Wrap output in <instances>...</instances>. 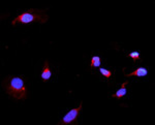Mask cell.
I'll use <instances>...</instances> for the list:
<instances>
[{
  "label": "cell",
  "mask_w": 155,
  "mask_h": 125,
  "mask_svg": "<svg viewBox=\"0 0 155 125\" xmlns=\"http://www.w3.org/2000/svg\"><path fill=\"white\" fill-rule=\"evenodd\" d=\"M2 87L9 96L18 100H24L28 96V90L22 77H6L2 82Z\"/></svg>",
  "instance_id": "6da1fadb"
},
{
  "label": "cell",
  "mask_w": 155,
  "mask_h": 125,
  "mask_svg": "<svg viewBox=\"0 0 155 125\" xmlns=\"http://www.w3.org/2000/svg\"><path fill=\"white\" fill-rule=\"evenodd\" d=\"M49 20V16L46 14V9L39 8H30L27 12H24L20 14L18 17H16L12 22V25L15 26L17 23L21 24H28L32 22H38L41 24L47 23Z\"/></svg>",
  "instance_id": "7a4b0ae2"
},
{
  "label": "cell",
  "mask_w": 155,
  "mask_h": 125,
  "mask_svg": "<svg viewBox=\"0 0 155 125\" xmlns=\"http://www.w3.org/2000/svg\"><path fill=\"white\" fill-rule=\"evenodd\" d=\"M82 107H83V101L80 102V106L76 107V109L69 110V112L65 116L63 117L58 122V125H65V124H76L78 117L80 116V113L82 111Z\"/></svg>",
  "instance_id": "3957f363"
},
{
  "label": "cell",
  "mask_w": 155,
  "mask_h": 125,
  "mask_svg": "<svg viewBox=\"0 0 155 125\" xmlns=\"http://www.w3.org/2000/svg\"><path fill=\"white\" fill-rule=\"evenodd\" d=\"M41 77L44 82H48L50 80V77H52V71H51V69H50L48 60H45L44 68H42V72H41Z\"/></svg>",
  "instance_id": "277c9868"
},
{
  "label": "cell",
  "mask_w": 155,
  "mask_h": 125,
  "mask_svg": "<svg viewBox=\"0 0 155 125\" xmlns=\"http://www.w3.org/2000/svg\"><path fill=\"white\" fill-rule=\"evenodd\" d=\"M147 74H148V71H147L146 68H144V67H137L136 71H134L130 74H125L124 72V76L125 77H146Z\"/></svg>",
  "instance_id": "5b68a950"
},
{
  "label": "cell",
  "mask_w": 155,
  "mask_h": 125,
  "mask_svg": "<svg viewBox=\"0 0 155 125\" xmlns=\"http://www.w3.org/2000/svg\"><path fill=\"white\" fill-rule=\"evenodd\" d=\"M127 84H128V81L124 82V83L121 85V88H120L115 94H113L111 97H113V98H119V99L121 98V97H123L126 94V92H127V89H126Z\"/></svg>",
  "instance_id": "8992f818"
},
{
  "label": "cell",
  "mask_w": 155,
  "mask_h": 125,
  "mask_svg": "<svg viewBox=\"0 0 155 125\" xmlns=\"http://www.w3.org/2000/svg\"><path fill=\"white\" fill-rule=\"evenodd\" d=\"M101 63V59L98 56H93L91 58V63H90V67L93 68V67H98Z\"/></svg>",
  "instance_id": "52a82bcc"
},
{
  "label": "cell",
  "mask_w": 155,
  "mask_h": 125,
  "mask_svg": "<svg viewBox=\"0 0 155 125\" xmlns=\"http://www.w3.org/2000/svg\"><path fill=\"white\" fill-rule=\"evenodd\" d=\"M127 56L130 57V58L134 60V62L137 61V60H141V56H140V53H139V52H137V51L131 52V53L127 54Z\"/></svg>",
  "instance_id": "ba28073f"
},
{
  "label": "cell",
  "mask_w": 155,
  "mask_h": 125,
  "mask_svg": "<svg viewBox=\"0 0 155 125\" xmlns=\"http://www.w3.org/2000/svg\"><path fill=\"white\" fill-rule=\"evenodd\" d=\"M99 71H101V74L104 77H107V79H110V77H112V74H113V72H112L111 71H107V69H106V68H101L99 69Z\"/></svg>",
  "instance_id": "9c48e42d"
}]
</instances>
